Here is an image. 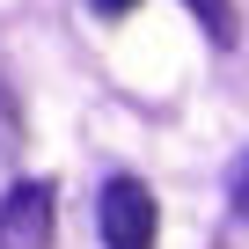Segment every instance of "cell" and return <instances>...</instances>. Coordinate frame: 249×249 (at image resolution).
<instances>
[{"instance_id":"1","label":"cell","mask_w":249,"mask_h":249,"mask_svg":"<svg viewBox=\"0 0 249 249\" xmlns=\"http://www.w3.org/2000/svg\"><path fill=\"white\" fill-rule=\"evenodd\" d=\"M95 213H103V249H154V234H161L154 191H147L140 176H110Z\"/></svg>"},{"instance_id":"2","label":"cell","mask_w":249,"mask_h":249,"mask_svg":"<svg viewBox=\"0 0 249 249\" xmlns=\"http://www.w3.org/2000/svg\"><path fill=\"white\" fill-rule=\"evenodd\" d=\"M52 213H59V191L44 176L15 183L0 198V249H52Z\"/></svg>"},{"instance_id":"3","label":"cell","mask_w":249,"mask_h":249,"mask_svg":"<svg viewBox=\"0 0 249 249\" xmlns=\"http://www.w3.org/2000/svg\"><path fill=\"white\" fill-rule=\"evenodd\" d=\"M22 154V103H15V88L0 81V161H15Z\"/></svg>"},{"instance_id":"4","label":"cell","mask_w":249,"mask_h":249,"mask_svg":"<svg viewBox=\"0 0 249 249\" xmlns=\"http://www.w3.org/2000/svg\"><path fill=\"white\" fill-rule=\"evenodd\" d=\"M183 8L213 30V44H234V0H183Z\"/></svg>"},{"instance_id":"5","label":"cell","mask_w":249,"mask_h":249,"mask_svg":"<svg viewBox=\"0 0 249 249\" xmlns=\"http://www.w3.org/2000/svg\"><path fill=\"white\" fill-rule=\"evenodd\" d=\"M234 205H242V220H249V161H242V176H234Z\"/></svg>"},{"instance_id":"6","label":"cell","mask_w":249,"mask_h":249,"mask_svg":"<svg viewBox=\"0 0 249 249\" xmlns=\"http://www.w3.org/2000/svg\"><path fill=\"white\" fill-rule=\"evenodd\" d=\"M95 8H103V15H132L140 0H95Z\"/></svg>"}]
</instances>
